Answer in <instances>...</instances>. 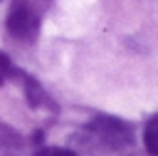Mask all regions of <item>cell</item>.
<instances>
[{
    "label": "cell",
    "mask_w": 158,
    "mask_h": 156,
    "mask_svg": "<svg viewBox=\"0 0 158 156\" xmlns=\"http://www.w3.org/2000/svg\"><path fill=\"white\" fill-rule=\"evenodd\" d=\"M49 0H12L10 10H7V32L15 40L30 42L40 35V25H42V15L47 10Z\"/></svg>",
    "instance_id": "1"
},
{
    "label": "cell",
    "mask_w": 158,
    "mask_h": 156,
    "mask_svg": "<svg viewBox=\"0 0 158 156\" xmlns=\"http://www.w3.org/2000/svg\"><path fill=\"white\" fill-rule=\"evenodd\" d=\"M84 134L94 146L106 149V151L123 149V146H128L133 141V129L126 121H121L116 116H106V114H101L94 121H89L84 126Z\"/></svg>",
    "instance_id": "2"
},
{
    "label": "cell",
    "mask_w": 158,
    "mask_h": 156,
    "mask_svg": "<svg viewBox=\"0 0 158 156\" xmlns=\"http://www.w3.org/2000/svg\"><path fill=\"white\" fill-rule=\"evenodd\" d=\"M22 79H25V94H27L30 106H35V109H37V106H47V109H49V106H52V99L44 94V89H42L32 77H27V74H22ZM52 109H54V106H52Z\"/></svg>",
    "instance_id": "3"
},
{
    "label": "cell",
    "mask_w": 158,
    "mask_h": 156,
    "mask_svg": "<svg viewBox=\"0 0 158 156\" xmlns=\"http://www.w3.org/2000/svg\"><path fill=\"white\" fill-rule=\"evenodd\" d=\"M143 144H146V151L158 156V114L153 119H148L146 124V131H143Z\"/></svg>",
    "instance_id": "4"
},
{
    "label": "cell",
    "mask_w": 158,
    "mask_h": 156,
    "mask_svg": "<svg viewBox=\"0 0 158 156\" xmlns=\"http://www.w3.org/2000/svg\"><path fill=\"white\" fill-rule=\"evenodd\" d=\"M20 74H22V72H20L5 54H0V84H2L7 77H20Z\"/></svg>",
    "instance_id": "5"
},
{
    "label": "cell",
    "mask_w": 158,
    "mask_h": 156,
    "mask_svg": "<svg viewBox=\"0 0 158 156\" xmlns=\"http://www.w3.org/2000/svg\"><path fill=\"white\" fill-rule=\"evenodd\" d=\"M35 156H77V154L69 151V149H59V146H44V149H40Z\"/></svg>",
    "instance_id": "6"
}]
</instances>
